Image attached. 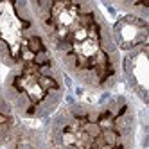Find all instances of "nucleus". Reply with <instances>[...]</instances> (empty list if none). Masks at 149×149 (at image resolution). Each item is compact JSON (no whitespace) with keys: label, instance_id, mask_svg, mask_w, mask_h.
<instances>
[{"label":"nucleus","instance_id":"nucleus-1","mask_svg":"<svg viewBox=\"0 0 149 149\" xmlns=\"http://www.w3.org/2000/svg\"><path fill=\"white\" fill-rule=\"evenodd\" d=\"M50 56L74 88L106 93L120 88V52L110 18L92 0H29Z\"/></svg>","mask_w":149,"mask_h":149},{"label":"nucleus","instance_id":"nucleus-2","mask_svg":"<svg viewBox=\"0 0 149 149\" xmlns=\"http://www.w3.org/2000/svg\"><path fill=\"white\" fill-rule=\"evenodd\" d=\"M138 108L122 90H77L43 122L45 149H136Z\"/></svg>","mask_w":149,"mask_h":149},{"label":"nucleus","instance_id":"nucleus-3","mask_svg":"<svg viewBox=\"0 0 149 149\" xmlns=\"http://www.w3.org/2000/svg\"><path fill=\"white\" fill-rule=\"evenodd\" d=\"M70 81L59 65L43 52L2 74L0 90L16 119L43 124L70 95Z\"/></svg>","mask_w":149,"mask_h":149},{"label":"nucleus","instance_id":"nucleus-4","mask_svg":"<svg viewBox=\"0 0 149 149\" xmlns=\"http://www.w3.org/2000/svg\"><path fill=\"white\" fill-rule=\"evenodd\" d=\"M47 50L29 0H0V67L15 68Z\"/></svg>","mask_w":149,"mask_h":149},{"label":"nucleus","instance_id":"nucleus-5","mask_svg":"<svg viewBox=\"0 0 149 149\" xmlns=\"http://www.w3.org/2000/svg\"><path fill=\"white\" fill-rule=\"evenodd\" d=\"M120 86L140 108H147L149 43L120 52Z\"/></svg>","mask_w":149,"mask_h":149},{"label":"nucleus","instance_id":"nucleus-6","mask_svg":"<svg viewBox=\"0 0 149 149\" xmlns=\"http://www.w3.org/2000/svg\"><path fill=\"white\" fill-rule=\"evenodd\" d=\"M115 15V13H111ZM111 34L119 52L131 50L138 45L149 43V22L130 15H115L110 20Z\"/></svg>","mask_w":149,"mask_h":149},{"label":"nucleus","instance_id":"nucleus-7","mask_svg":"<svg viewBox=\"0 0 149 149\" xmlns=\"http://www.w3.org/2000/svg\"><path fill=\"white\" fill-rule=\"evenodd\" d=\"M0 83H2V67H0ZM20 126H22V120L15 117L0 90V149H7L11 146Z\"/></svg>","mask_w":149,"mask_h":149}]
</instances>
